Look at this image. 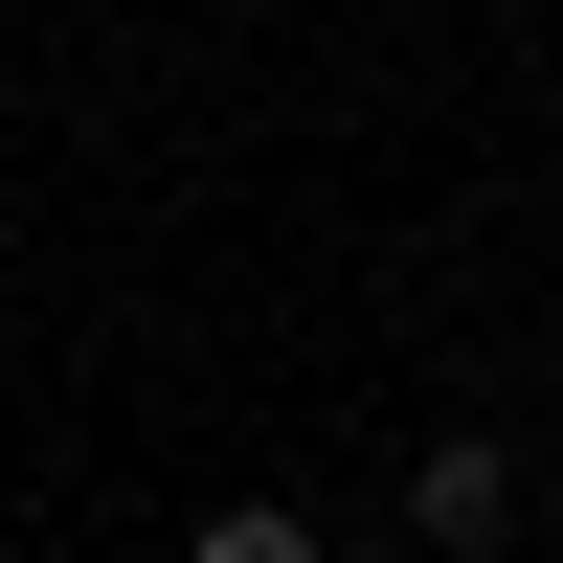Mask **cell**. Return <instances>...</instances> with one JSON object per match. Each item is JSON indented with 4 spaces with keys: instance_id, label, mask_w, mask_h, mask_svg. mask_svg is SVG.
<instances>
[{
    "instance_id": "cell-1",
    "label": "cell",
    "mask_w": 563,
    "mask_h": 563,
    "mask_svg": "<svg viewBox=\"0 0 563 563\" xmlns=\"http://www.w3.org/2000/svg\"><path fill=\"white\" fill-rule=\"evenodd\" d=\"M496 519H519V451H496V429H429V451H406V541L496 563Z\"/></svg>"
},
{
    "instance_id": "cell-2",
    "label": "cell",
    "mask_w": 563,
    "mask_h": 563,
    "mask_svg": "<svg viewBox=\"0 0 563 563\" xmlns=\"http://www.w3.org/2000/svg\"><path fill=\"white\" fill-rule=\"evenodd\" d=\"M180 563H316V519H294V496H225V519L180 541Z\"/></svg>"
}]
</instances>
